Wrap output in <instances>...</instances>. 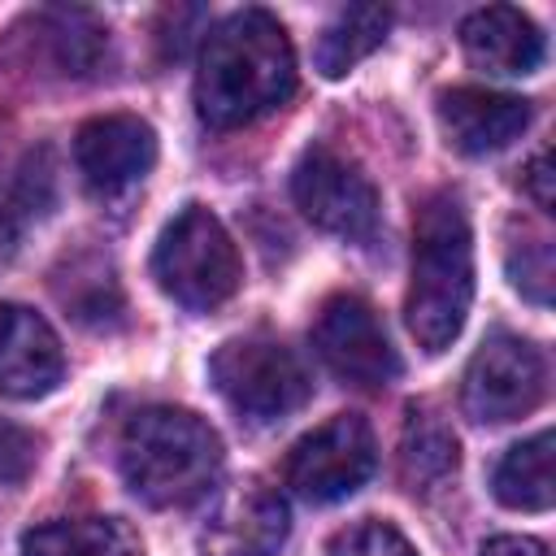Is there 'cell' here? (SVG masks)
Returning <instances> with one entry per match:
<instances>
[{"mask_svg": "<svg viewBox=\"0 0 556 556\" xmlns=\"http://www.w3.org/2000/svg\"><path fill=\"white\" fill-rule=\"evenodd\" d=\"M35 460H39V439L26 426L0 417V482H26Z\"/></svg>", "mask_w": 556, "mask_h": 556, "instance_id": "21", "label": "cell"}, {"mask_svg": "<svg viewBox=\"0 0 556 556\" xmlns=\"http://www.w3.org/2000/svg\"><path fill=\"white\" fill-rule=\"evenodd\" d=\"M326 556H417L413 543L391 526V521H356L334 534Z\"/></svg>", "mask_w": 556, "mask_h": 556, "instance_id": "20", "label": "cell"}, {"mask_svg": "<svg viewBox=\"0 0 556 556\" xmlns=\"http://www.w3.org/2000/svg\"><path fill=\"white\" fill-rule=\"evenodd\" d=\"M478 556H547V547L539 539H526V534H500V539L482 543Z\"/></svg>", "mask_w": 556, "mask_h": 556, "instance_id": "23", "label": "cell"}, {"mask_svg": "<svg viewBox=\"0 0 556 556\" xmlns=\"http://www.w3.org/2000/svg\"><path fill=\"white\" fill-rule=\"evenodd\" d=\"M552 178H556V174H552V152L543 148V152L526 165V191L534 195V204H539L543 213H552Z\"/></svg>", "mask_w": 556, "mask_h": 556, "instance_id": "22", "label": "cell"}, {"mask_svg": "<svg viewBox=\"0 0 556 556\" xmlns=\"http://www.w3.org/2000/svg\"><path fill=\"white\" fill-rule=\"evenodd\" d=\"M460 48L465 56L486 70V74H504V78H521L534 74L543 65V30L513 4H486L473 9L460 22Z\"/></svg>", "mask_w": 556, "mask_h": 556, "instance_id": "14", "label": "cell"}, {"mask_svg": "<svg viewBox=\"0 0 556 556\" xmlns=\"http://www.w3.org/2000/svg\"><path fill=\"white\" fill-rule=\"evenodd\" d=\"M126 486L152 508H182L200 500L222 469L217 430L174 404L143 408L126 421L117 443Z\"/></svg>", "mask_w": 556, "mask_h": 556, "instance_id": "3", "label": "cell"}, {"mask_svg": "<svg viewBox=\"0 0 556 556\" xmlns=\"http://www.w3.org/2000/svg\"><path fill=\"white\" fill-rule=\"evenodd\" d=\"M495 500L517 513H543L552 508V430H539L521 443H513L495 465Z\"/></svg>", "mask_w": 556, "mask_h": 556, "instance_id": "17", "label": "cell"}, {"mask_svg": "<svg viewBox=\"0 0 556 556\" xmlns=\"http://www.w3.org/2000/svg\"><path fill=\"white\" fill-rule=\"evenodd\" d=\"M152 278L174 304L208 313L239 291L243 265L226 226L204 204H187L152 248Z\"/></svg>", "mask_w": 556, "mask_h": 556, "instance_id": "4", "label": "cell"}, {"mask_svg": "<svg viewBox=\"0 0 556 556\" xmlns=\"http://www.w3.org/2000/svg\"><path fill=\"white\" fill-rule=\"evenodd\" d=\"M74 161L96 195H122L156 165V135L135 113H104L78 126Z\"/></svg>", "mask_w": 556, "mask_h": 556, "instance_id": "10", "label": "cell"}, {"mask_svg": "<svg viewBox=\"0 0 556 556\" xmlns=\"http://www.w3.org/2000/svg\"><path fill=\"white\" fill-rule=\"evenodd\" d=\"M473 300V235L456 195H430L413 226V278L404 321L426 352H443Z\"/></svg>", "mask_w": 556, "mask_h": 556, "instance_id": "2", "label": "cell"}, {"mask_svg": "<svg viewBox=\"0 0 556 556\" xmlns=\"http://www.w3.org/2000/svg\"><path fill=\"white\" fill-rule=\"evenodd\" d=\"M208 378L217 395L248 421H278L313 395L304 361L287 343L265 334L226 339L208 361Z\"/></svg>", "mask_w": 556, "mask_h": 556, "instance_id": "5", "label": "cell"}, {"mask_svg": "<svg viewBox=\"0 0 556 556\" xmlns=\"http://www.w3.org/2000/svg\"><path fill=\"white\" fill-rule=\"evenodd\" d=\"M295 91V52L282 22L265 9H239L222 17L195 70V109L213 130H235Z\"/></svg>", "mask_w": 556, "mask_h": 556, "instance_id": "1", "label": "cell"}, {"mask_svg": "<svg viewBox=\"0 0 556 556\" xmlns=\"http://www.w3.org/2000/svg\"><path fill=\"white\" fill-rule=\"evenodd\" d=\"M434 113L443 139L465 156H491L508 148L513 139H521V130L534 117L530 100L491 87H452L439 96Z\"/></svg>", "mask_w": 556, "mask_h": 556, "instance_id": "11", "label": "cell"}, {"mask_svg": "<svg viewBox=\"0 0 556 556\" xmlns=\"http://www.w3.org/2000/svg\"><path fill=\"white\" fill-rule=\"evenodd\" d=\"M287 504L265 482H239L208 521L213 556H274L287 539Z\"/></svg>", "mask_w": 556, "mask_h": 556, "instance_id": "13", "label": "cell"}, {"mask_svg": "<svg viewBox=\"0 0 556 556\" xmlns=\"http://www.w3.org/2000/svg\"><path fill=\"white\" fill-rule=\"evenodd\" d=\"M543 395H547V361L521 334H491L473 352L465 369V387H460L465 413L486 426L534 413Z\"/></svg>", "mask_w": 556, "mask_h": 556, "instance_id": "7", "label": "cell"}, {"mask_svg": "<svg viewBox=\"0 0 556 556\" xmlns=\"http://www.w3.org/2000/svg\"><path fill=\"white\" fill-rule=\"evenodd\" d=\"M61 374L65 352L52 326L39 313L0 300V395L39 400L61 382Z\"/></svg>", "mask_w": 556, "mask_h": 556, "instance_id": "12", "label": "cell"}, {"mask_svg": "<svg viewBox=\"0 0 556 556\" xmlns=\"http://www.w3.org/2000/svg\"><path fill=\"white\" fill-rule=\"evenodd\" d=\"M387 30H391V9H382V4H348L317 35L313 61H317V70L326 78H343L356 61H365L387 39Z\"/></svg>", "mask_w": 556, "mask_h": 556, "instance_id": "16", "label": "cell"}, {"mask_svg": "<svg viewBox=\"0 0 556 556\" xmlns=\"http://www.w3.org/2000/svg\"><path fill=\"white\" fill-rule=\"evenodd\" d=\"M452 469H456V439H452V430L434 413L408 408L404 439H400V473H404L408 491L439 486Z\"/></svg>", "mask_w": 556, "mask_h": 556, "instance_id": "18", "label": "cell"}, {"mask_svg": "<svg viewBox=\"0 0 556 556\" xmlns=\"http://www.w3.org/2000/svg\"><path fill=\"white\" fill-rule=\"evenodd\" d=\"M313 348L330 374L352 387H387L400 374V356L387 339V326L361 295H334L313 321Z\"/></svg>", "mask_w": 556, "mask_h": 556, "instance_id": "9", "label": "cell"}, {"mask_svg": "<svg viewBox=\"0 0 556 556\" xmlns=\"http://www.w3.org/2000/svg\"><path fill=\"white\" fill-rule=\"evenodd\" d=\"M374 465H378V447L369 421L356 413H339L317 430H308L287 452V486L308 504H334L361 491Z\"/></svg>", "mask_w": 556, "mask_h": 556, "instance_id": "6", "label": "cell"}, {"mask_svg": "<svg viewBox=\"0 0 556 556\" xmlns=\"http://www.w3.org/2000/svg\"><path fill=\"white\" fill-rule=\"evenodd\" d=\"M291 195L300 213L339 239H369L378 226V191L374 182L339 152L330 148H308L291 174Z\"/></svg>", "mask_w": 556, "mask_h": 556, "instance_id": "8", "label": "cell"}, {"mask_svg": "<svg viewBox=\"0 0 556 556\" xmlns=\"http://www.w3.org/2000/svg\"><path fill=\"white\" fill-rule=\"evenodd\" d=\"M43 26L52 35L56 65L65 74H91V65L100 61V48H104V26L87 9H52V13H43Z\"/></svg>", "mask_w": 556, "mask_h": 556, "instance_id": "19", "label": "cell"}, {"mask_svg": "<svg viewBox=\"0 0 556 556\" xmlns=\"http://www.w3.org/2000/svg\"><path fill=\"white\" fill-rule=\"evenodd\" d=\"M22 556H139V539L117 517H61L26 530Z\"/></svg>", "mask_w": 556, "mask_h": 556, "instance_id": "15", "label": "cell"}]
</instances>
